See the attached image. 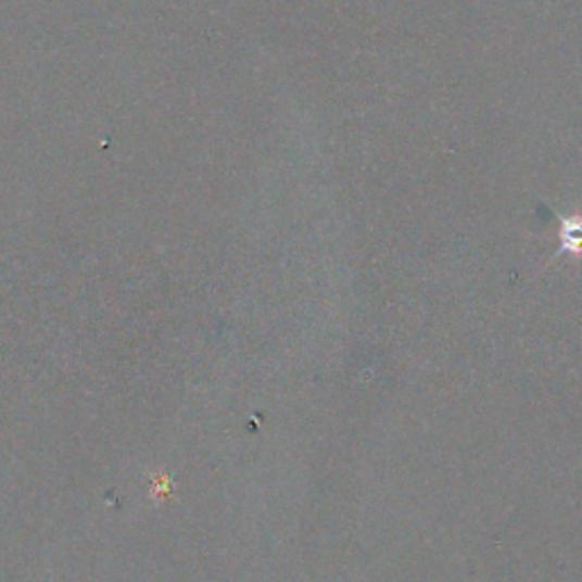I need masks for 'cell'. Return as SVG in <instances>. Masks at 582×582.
<instances>
[{
	"label": "cell",
	"instance_id": "obj_1",
	"mask_svg": "<svg viewBox=\"0 0 582 582\" xmlns=\"http://www.w3.org/2000/svg\"><path fill=\"white\" fill-rule=\"evenodd\" d=\"M557 224H560V228H557L560 249L555 251V257H582V214H557Z\"/></svg>",
	"mask_w": 582,
	"mask_h": 582
}]
</instances>
